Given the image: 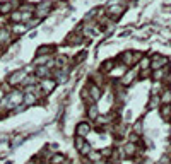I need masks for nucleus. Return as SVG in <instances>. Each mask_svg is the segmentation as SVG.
<instances>
[{"instance_id":"obj_1","label":"nucleus","mask_w":171,"mask_h":164,"mask_svg":"<svg viewBox=\"0 0 171 164\" xmlns=\"http://www.w3.org/2000/svg\"><path fill=\"white\" fill-rule=\"evenodd\" d=\"M24 79H26V70H17V72L10 74L9 79H7V82H9L10 86H17V84H22Z\"/></svg>"},{"instance_id":"obj_2","label":"nucleus","mask_w":171,"mask_h":164,"mask_svg":"<svg viewBox=\"0 0 171 164\" xmlns=\"http://www.w3.org/2000/svg\"><path fill=\"white\" fill-rule=\"evenodd\" d=\"M22 97H24V94H22L21 91H12L9 96H7V104H9V106L21 104V103H22Z\"/></svg>"},{"instance_id":"obj_3","label":"nucleus","mask_w":171,"mask_h":164,"mask_svg":"<svg viewBox=\"0 0 171 164\" xmlns=\"http://www.w3.org/2000/svg\"><path fill=\"white\" fill-rule=\"evenodd\" d=\"M55 86H57V80H53V79H50V77L40 80V87L43 89V92H45V94H50L51 91L55 89Z\"/></svg>"},{"instance_id":"obj_4","label":"nucleus","mask_w":171,"mask_h":164,"mask_svg":"<svg viewBox=\"0 0 171 164\" xmlns=\"http://www.w3.org/2000/svg\"><path fill=\"white\" fill-rule=\"evenodd\" d=\"M166 63H168V58H166V57L154 55V57H152V60H151V68H152V70H158V68L166 67Z\"/></svg>"},{"instance_id":"obj_5","label":"nucleus","mask_w":171,"mask_h":164,"mask_svg":"<svg viewBox=\"0 0 171 164\" xmlns=\"http://www.w3.org/2000/svg\"><path fill=\"white\" fill-rule=\"evenodd\" d=\"M89 132H91V125L87 123V121H81V123L77 125V128H75L77 137H86Z\"/></svg>"},{"instance_id":"obj_6","label":"nucleus","mask_w":171,"mask_h":164,"mask_svg":"<svg viewBox=\"0 0 171 164\" xmlns=\"http://www.w3.org/2000/svg\"><path fill=\"white\" fill-rule=\"evenodd\" d=\"M22 103H24V106H33V104L38 103V97H36L34 92H26L24 97H22Z\"/></svg>"},{"instance_id":"obj_7","label":"nucleus","mask_w":171,"mask_h":164,"mask_svg":"<svg viewBox=\"0 0 171 164\" xmlns=\"http://www.w3.org/2000/svg\"><path fill=\"white\" fill-rule=\"evenodd\" d=\"M121 12H123V7L121 5H110L108 7V16L113 17V19H118L121 16Z\"/></svg>"},{"instance_id":"obj_8","label":"nucleus","mask_w":171,"mask_h":164,"mask_svg":"<svg viewBox=\"0 0 171 164\" xmlns=\"http://www.w3.org/2000/svg\"><path fill=\"white\" fill-rule=\"evenodd\" d=\"M123 154L127 155V157H132V155H135V154H137V145L132 144V142L125 144V147H123Z\"/></svg>"},{"instance_id":"obj_9","label":"nucleus","mask_w":171,"mask_h":164,"mask_svg":"<svg viewBox=\"0 0 171 164\" xmlns=\"http://www.w3.org/2000/svg\"><path fill=\"white\" fill-rule=\"evenodd\" d=\"M10 31L7 28H2L0 29V43H4V45H10Z\"/></svg>"},{"instance_id":"obj_10","label":"nucleus","mask_w":171,"mask_h":164,"mask_svg":"<svg viewBox=\"0 0 171 164\" xmlns=\"http://www.w3.org/2000/svg\"><path fill=\"white\" fill-rule=\"evenodd\" d=\"M89 96H91L92 101H98V99L101 97V89L98 86H91L89 87Z\"/></svg>"},{"instance_id":"obj_11","label":"nucleus","mask_w":171,"mask_h":164,"mask_svg":"<svg viewBox=\"0 0 171 164\" xmlns=\"http://www.w3.org/2000/svg\"><path fill=\"white\" fill-rule=\"evenodd\" d=\"M63 163H67V157L63 154H57V152H55L50 159V164H63Z\"/></svg>"},{"instance_id":"obj_12","label":"nucleus","mask_w":171,"mask_h":164,"mask_svg":"<svg viewBox=\"0 0 171 164\" xmlns=\"http://www.w3.org/2000/svg\"><path fill=\"white\" fill-rule=\"evenodd\" d=\"M121 62H123L125 65H133V63H135V62H133V51L123 53V55H121Z\"/></svg>"},{"instance_id":"obj_13","label":"nucleus","mask_w":171,"mask_h":164,"mask_svg":"<svg viewBox=\"0 0 171 164\" xmlns=\"http://www.w3.org/2000/svg\"><path fill=\"white\" fill-rule=\"evenodd\" d=\"M161 116H162V120H166V121H170V120H171V106H170V104H162Z\"/></svg>"},{"instance_id":"obj_14","label":"nucleus","mask_w":171,"mask_h":164,"mask_svg":"<svg viewBox=\"0 0 171 164\" xmlns=\"http://www.w3.org/2000/svg\"><path fill=\"white\" fill-rule=\"evenodd\" d=\"M87 159H89L91 163H98V161H101V159H103V155H101L99 151H94V149H92L89 154H87Z\"/></svg>"},{"instance_id":"obj_15","label":"nucleus","mask_w":171,"mask_h":164,"mask_svg":"<svg viewBox=\"0 0 171 164\" xmlns=\"http://www.w3.org/2000/svg\"><path fill=\"white\" fill-rule=\"evenodd\" d=\"M99 116V111H98V108L94 106V104H91L89 108H87V118L89 120H96Z\"/></svg>"},{"instance_id":"obj_16","label":"nucleus","mask_w":171,"mask_h":164,"mask_svg":"<svg viewBox=\"0 0 171 164\" xmlns=\"http://www.w3.org/2000/svg\"><path fill=\"white\" fill-rule=\"evenodd\" d=\"M159 103H162V104H171V91H170V89H166V91L161 94Z\"/></svg>"},{"instance_id":"obj_17","label":"nucleus","mask_w":171,"mask_h":164,"mask_svg":"<svg viewBox=\"0 0 171 164\" xmlns=\"http://www.w3.org/2000/svg\"><path fill=\"white\" fill-rule=\"evenodd\" d=\"M133 77H135V72H125V75L121 77V84L123 86H128L132 80H133Z\"/></svg>"},{"instance_id":"obj_18","label":"nucleus","mask_w":171,"mask_h":164,"mask_svg":"<svg viewBox=\"0 0 171 164\" xmlns=\"http://www.w3.org/2000/svg\"><path fill=\"white\" fill-rule=\"evenodd\" d=\"M36 75L38 77H48L50 75V70H48V67L46 65H41V67H38V70H36Z\"/></svg>"},{"instance_id":"obj_19","label":"nucleus","mask_w":171,"mask_h":164,"mask_svg":"<svg viewBox=\"0 0 171 164\" xmlns=\"http://www.w3.org/2000/svg\"><path fill=\"white\" fill-rule=\"evenodd\" d=\"M12 4L10 2H5V4H2V7H0V14H10L12 12Z\"/></svg>"},{"instance_id":"obj_20","label":"nucleus","mask_w":171,"mask_h":164,"mask_svg":"<svg viewBox=\"0 0 171 164\" xmlns=\"http://www.w3.org/2000/svg\"><path fill=\"white\" fill-rule=\"evenodd\" d=\"M26 26H22V24H14V29H12V33L14 34H24L26 33Z\"/></svg>"},{"instance_id":"obj_21","label":"nucleus","mask_w":171,"mask_h":164,"mask_svg":"<svg viewBox=\"0 0 171 164\" xmlns=\"http://www.w3.org/2000/svg\"><path fill=\"white\" fill-rule=\"evenodd\" d=\"M53 50H55V46H41L38 50V55H46L48 57V53H53Z\"/></svg>"},{"instance_id":"obj_22","label":"nucleus","mask_w":171,"mask_h":164,"mask_svg":"<svg viewBox=\"0 0 171 164\" xmlns=\"http://www.w3.org/2000/svg\"><path fill=\"white\" fill-rule=\"evenodd\" d=\"M10 19H12V22H21V19H22V12H21V10L10 12Z\"/></svg>"},{"instance_id":"obj_23","label":"nucleus","mask_w":171,"mask_h":164,"mask_svg":"<svg viewBox=\"0 0 171 164\" xmlns=\"http://www.w3.org/2000/svg\"><path fill=\"white\" fill-rule=\"evenodd\" d=\"M113 65H115V63H113V60H106V62L101 65V72H110L111 68H113Z\"/></svg>"},{"instance_id":"obj_24","label":"nucleus","mask_w":171,"mask_h":164,"mask_svg":"<svg viewBox=\"0 0 171 164\" xmlns=\"http://www.w3.org/2000/svg\"><path fill=\"white\" fill-rule=\"evenodd\" d=\"M46 62H48V57H46V55H38V57H36V60H34V65H45V63H46Z\"/></svg>"},{"instance_id":"obj_25","label":"nucleus","mask_w":171,"mask_h":164,"mask_svg":"<svg viewBox=\"0 0 171 164\" xmlns=\"http://www.w3.org/2000/svg\"><path fill=\"white\" fill-rule=\"evenodd\" d=\"M82 41V36H79V34H74V36H69V41H67V43H69V45H79V43H81Z\"/></svg>"},{"instance_id":"obj_26","label":"nucleus","mask_w":171,"mask_h":164,"mask_svg":"<svg viewBox=\"0 0 171 164\" xmlns=\"http://www.w3.org/2000/svg\"><path fill=\"white\" fill-rule=\"evenodd\" d=\"M74 144H75V149H77V151H81L82 145L86 144V140H84V137H75V142H74Z\"/></svg>"},{"instance_id":"obj_27","label":"nucleus","mask_w":171,"mask_h":164,"mask_svg":"<svg viewBox=\"0 0 171 164\" xmlns=\"http://www.w3.org/2000/svg\"><path fill=\"white\" fill-rule=\"evenodd\" d=\"M24 138H26L24 135H19L17 138H12V142H10V145H12V147H17V145H21L22 142H24Z\"/></svg>"},{"instance_id":"obj_28","label":"nucleus","mask_w":171,"mask_h":164,"mask_svg":"<svg viewBox=\"0 0 171 164\" xmlns=\"http://www.w3.org/2000/svg\"><path fill=\"white\" fill-rule=\"evenodd\" d=\"M91 151H92V147H91V144H87V142L82 145V149H81V152H82L84 155H87V154L91 152Z\"/></svg>"},{"instance_id":"obj_29","label":"nucleus","mask_w":171,"mask_h":164,"mask_svg":"<svg viewBox=\"0 0 171 164\" xmlns=\"http://www.w3.org/2000/svg\"><path fill=\"white\" fill-rule=\"evenodd\" d=\"M29 19H33V14H29V12H22V19H21V22H28Z\"/></svg>"},{"instance_id":"obj_30","label":"nucleus","mask_w":171,"mask_h":164,"mask_svg":"<svg viewBox=\"0 0 171 164\" xmlns=\"http://www.w3.org/2000/svg\"><path fill=\"white\" fill-rule=\"evenodd\" d=\"M149 65H151V60H149V58H140V67L142 68H147Z\"/></svg>"},{"instance_id":"obj_31","label":"nucleus","mask_w":171,"mask_h":164,"mask_svg":"<svg viewBox=\"0 0 171 164\" xmlns=\"http://www.w3.org/2000/svg\"><path fill=\"white\" fill-rule=\"evenodd\" d=\"M111 152H113V149L106 147V149H103V151H101V155H103V157H108V155H111Z\"/></svg>"},{"instance_id":"obj_32","label":"nucleus","mask_w":171,"mask_h":164,"mask_svg":"<svg viewBox=\"0 0 171 164\" xmlns=\"http://www.w3.org/2000/svg\"><path fill=\"white\" fill-rule=\"evenodd\" d=\"M158 103H159V97H158V96H152L151 103H149V106H151V108H154L156 104H158Z\"/></svg>"},{"instance_id":"obj_33","label":"nucleus","mask_w":171,"mask_h":164,"mask_svg":"<svg viewBox=\"0 0 171 164\" xmlns=\"http://www.w3.org/2000/svg\"><path fill=\"white\" fill-rule=\"evenodd\" d=\"M130 142H132V144L139 142V135H137V133H132V135H130Z\"/></svg>"},{"instance_id":"obj_34","label":"nucleus","mask_w":171,"mask_h":164,"mask_svg":"<svg viewBox=\"0 0 171 164\" xmlns=\"http://www.w3.org/2000/svg\"><path fill=\"white\" fill-rule=\"evenodd\" d=\"M133 130H135V133H140V132H142V125H140V123H135Z\"/></svg>"},{"instance_id":"obj_35","label":"nucleus","mask_w":171,"mask_h":164,"mask_svg":"<svg viewBox=\"0 0 171 164\" xmlns=\"http://www.w3.org/2000/svg\"><path fill=\"white\" fill-rule=\"evenodd\" d=\"M4 97H5V91H4V89H0V101H2Z\"/></svg>"},{"instance_id":"obj_36","label":"nucleus","mask_w":171,"mask_h":164,"mask_svg":"<svg viewBox=\"0 0 171 164\" xmlns=\"http://www.w3.org/2000/svg\"><path fill=\"white\" fill-rule=\"evenodd\" d=\"M170 144H171V138H170Z\"/></svg>"},{"instance_id":"obj_37","label":"nucleus","mask_w":171,"mask_h":164,"mask_svg":"<svg viewBox=\"0 0 171 164\" xmlns=\"http://www.w3.org/2000/svg\"><path fill=\"white\" fill-rule=\"evenodd\" d=\"M63 164H69V163H63Z\"/></svg>"},{"instance_id":"obj_38","label":"nucleus","mask_w":171,"mask_h":164,"mask_svg":"<svg viewBox=\"0 0 171 164\" xmlns=\"http://www.w3.org/2000/svg\"><path fill=\"white\" fill-rule=\"evenodd\" d=\"M0 7H2V4H0Z\"/></svg>"},{"instance_id":"obj_39","label":"nucleus","mask_w":171,"mask_h":164,"mask_svg":"<svg viewBox=\"0 0 171 164\" xmlns=\"http://www.w3.org/2000/svg\"><path fill=\"white\" fill-rule=\"evenodd\" d=\"M135 164H137V163H135Z\"/></svg>"}]
</instances>
